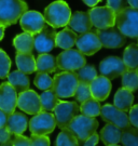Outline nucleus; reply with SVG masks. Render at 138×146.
<instances>
[{
	"instance_id": "a18cd8bd",
	"label": "nucleus",
	"mask_w": 138,
	"mask_h": 146,
	"mask_svg": "<svg viewBox=\"0 0 138 146\" xmlns=\"http://www.w3.org/2000/svg\"><path fill=\"white\" fill-rule=\"evenodd\" d=\"M84 3L86 5H88V7H91V8H94L95 5H97L98 2H100L102 0H82Z\"/></svg>"
},
{
	"instance_id": "0eeeda50",
	"label": "nucleus",
	"mask_w": 138,
	"mask_h": 146,
	"mask_svg": "<svg viewBox=\"0 0 138 146\" xmlns=\"http://www.w3.org/2000/svg\"><path fill=\"white\" fill-rule=\"evenodd\" d=\"M57 68L63 72H76L86 64L85 56L75 49H68L57 55Z\"/></svg>"
},
{
	"instance_id": "a19ab883",
	"label": "nucleus",
	"mask_w": 138,
	"mask_h": 146,
	"mask_svg": "<svg viewBox=\"0 0 138 146\" xmlns=\"http://www.w3.org/2000/svg\"><path fill=\"white\" fill-rule=\"evenodd\" d=\"M12 146H30L29 137H26L24 135H16L13 141H11Z\"/></svg>"
},
{
	"instance_id": "2eb2a0df",
	"label": "nucleus",
	"mask_w": 138,
	"mask_h": 146,
	"mask_svg": "<svg viewBox=\"0 0 138 146\" xmlns=\"http://www.w3.org/2000/svg\"><path fill=\"white\" fill-rule=\"evenodd\" d=\"M127 68L124 65L122 58L119 56H108L104 58L99 64V72L102 76L112 80L122 76L124 72H126Z\"/></svg>"
},
{
	"instance_id": "b1692460",
	"label": "nucleus",
	"mask_w": 138,
	"mask_h": 146,
	"mask_svg": "<svg viewBox=\"0 0 138 146\" xmlns=\"http://www.w3.org/2000/svg\"><path fill=\"white\" fill-rule=\"evenodd\" d=\"M77 34L73 31H71L69 27L64 28L63 31L56 33V37H55V44L56 47L64 49V50H68L71 49L75 44H76V40H77Z\"/></svg>"
},
{
	"instance_id": "f8f14e48",
	"label": "nucleus",
	"mask_w": 138,
	"mask_h": 146,
	"mask_svg": "<svg viewBox=\"0 0 138 146\" xmlns=\"http://www.w3.org/2000/svg\"><path fill=\"white\" fill-rule=\"evenodd\" d=\"M16 106L28 115H36L41 111L39 94L34 90H26L18 94Z\"/></svg>"
},
{
	"instance_id": "393cba45",
	"label": "nucleus",
	"mask_w": 138,
	"mask_h": 146,
	"mask_svg": "<svg viewBox=\"0 0 138 146\" xmlns=\"http://www.w3.org/2000/svg\"><path fill=\"white\" fill-rule=\"evenodd\" d=\"M7 78L9 80L8 82L14 88L16 93H20V92L29 89L30 81H29L28 76L20 70H14L12 73H9Z\"/></svg>"
},
{
	"instance_id": "58836bf2",
	"label": "nucleus",
	"mask_w": 138,
	"mask_h": 146,
	"mask_svg": "<svg viewBox=\"0 0 138 146\" xmlns=\"http://www.w3.org/2000/svg\"><path fill=\"white\" fill-rule=\"evenodd\" d=\"M29 141L30 146H50V139L46 135H31Z\"/></svg>"
},
{
	"instance_id": "f03ea898",
	"label": "nucleus",
	"mask_w": 138,
	"mask_h": 146,
	"mask_svg": "<svg viewBox=\"0 0 138 146\" xmlns=\"http://www.w3.org/2000/svg\"><path fill=\"white\" fill-rule=\"evenodd\" d=\"M26 11L28 5L24 0H0V24L5 27L14 25Z\"/></svg>"
},
{
	"instance_id": "9d476101",
	"label": "nucleus",
	"mask_w": 138,
	"mask_h": 146,
	"mask_svg": "<svg viewBox=\"0 0 138 146\" xmlns=\"http://www.w3.org/2000/svg\"><path fill=\"white\" fill-rule=\"evenodd\" d=\"M99 115L102 116V118L107 123L116 125L121 131L131 127L129 121H128L127 114L125 111L118 110L117 107H114L111 104H105L102 107H100V114Z\"/></svg>"
},
{
	"instance_id": "c03bdc74",
	"label": "nucleus",
	"mask_w": 138,
	"mask_h": 146,
	"mask_svg": "<svg viewBox=\"0 0 138 146\" xmlns=\"http://www.w3.org/2000/svg\"><path fill=\"white\" fill-rule=\"evenodd\" d=\"M7 119H8V115L5 111L0 110V128H5V123H7Z\"/></svg>"
},
{
	"instance_id": "2f4dec72",
	"label": "nucleus",
	"mask_w": 138,
	"mask_h": 146,
	"mask_svg": "<svg viewBox=\"0 0 138 146\" xmlns=\"http://www.w3.org/2000/svg\"><path fill=\"white\" fill-rule=\"evenodd\" d=\"M122 86L131 92L136 91L138 88V73L137 69H127L122 75Z\"/></svg>"
},
{
	"instance_id": "412c9836",
	"label": "nucleus",
	"mask_w": 138,
	"mask_h": 146,
	"mask_svg": "<svg viewBox=\"0 0 138 146\" xmlns=\"http://www.w3.org/2000/svg\"><path fill=\"white\" fill-rule=\"evenodd\" d=\"M134 95L133 92L124 88H120L114 94L113 99V106L122 111H128L133 106Z\"/></svg>"
},
{
	"instance_id": "49530a36",
	"label": "nucleus",
	"mask_w": 138,
	"mask_h": 146,
	"mask_svg": "<svg viewBox=\"0 0 138 146\" xmlns=\"http://www.w3.org/2000/svg\"><path fill=\"white\" fill-rule=\"evenodd\" d=\"M126 2L129 5V8L135 9V10L138 9V0H126Z\"/></svg>"
},
{
	"instance_id": "ea45409f",
	"label": "nucleus",
	"mask_w": 138,
	"mask_h": 146,
	"mask_svg": "<svg viewBox=\"0 0 138 146\" xmlns=\"http://www.w3.org/2000/svg\"><path fill=\"white\" fill-rule=\"evenodd\" d=\"M128 117V121L129 125L134 127V128H138V105H133L129 110V115Z\"/></svg>"
},
{
	"instance_id": "5701e85b",
	"label": "nucleus",
	"mask_w": 138,
	"mask_h": 146,
	"mask_svg": "<svg viewBox=\"0 0 138 146\" xmlns=\"http://www.w3.org/2000/svg\"><path fill=\"white\" fill-rule=\"evenodd\" d=\"M57 69L56 58L49 53H42L36 58L37 73L51 74L55 73Z\"/></svg>"
},
{
	"instance_id": "473e14b6",
	"label": "nucleus",
	"mask_w": 138,
	"mask_h": 146,
	"mask_svg": "<svg viewBox=\"0 0 138 146\" xmlns=\"http://www.w3.org/2000/svg\"><path fill=\"white\" fill-rule=\"evenodd\" d=\"M55 146H80L77 137L69 129H61L55 141Z\"/></svg>"
},
{
	"instance_id": "c9c22d12",
	"label": "nucleus",
	"mask_w": 138,
	"mask_h": 146,
	"mask_svg": "<svg viewBox=\"0 0 138 146\" xmlns=\"http://www.w3.org/2000/svg\"><path fill=\"white\" fill-rule=\"evenodd\" d=\"M11 60L9 55L0 49V79H5L10 73Z\"/></svg>"
},
{
	"instance_id": "79ce46f5",
	"label": "nucleus",
	"mask_w": 138,
	"mask_h": 146,
	"mask_svg": "<svg viewBox=\"0 0 138 146\" xmlns=\"http://www.w3.org/2000/svg\"><path fill=\"white\" fill-rule=\"evenodd\" d=\"M11 137H12V134L5 127V128H0V144H5V143L11 142Z\"/></svg>"
},
{
	"instance_id": "f704fd0d",
	"label": "nucleus",
	"mask_w": 138,
	"mask_h": 146,
	"mask_svg": "<svg viewBox=\"0 0 138 146\" xmlns=\"http://www.w3.org/2000/svg\"><path fill=\"white\" fill-rule=\"evenodd\" d=\"M34 84L38 89H40L42 91H46V90H50L52 88L53 79L49 74L37 73Z\"/></svg>"
},
{
	"instance_id": "aec40b11",
	"label": "nucleus",
	"mask_w": 138,
	"mask_h": 146,
	"mask_svg": "<svg viewBox=\"0 0 138 146\" xmlns=\"http://www.w3.org/2000/svg\"><path fill=\"white\" fill-rule=\"evenodd\" d=\"M5 128L9 130L11 134L13 135H20L28 128V118L25 114L22 113H12L8 115Z\"/></svg>"
},
{
	"instance_id": "37998d69",
	"label": "nucleus",
	"mask_w": 138,
	"mask_h": 146,
	"mask_svg": "<svg viewBox=\"0 0 138 146\" xmlns=\"http://www.w3.org/2000/svg\"><path fill=\"white\" fill-rule=\"evenodd\" d=\"M98 142H99V135H97L95 133V134H93L91 137H88L86 141L84 142L83 146H98Z\"/></svg>"
},
{
	"instance_id": "6e6552de",
	"label": "nucleus",
	"mask_w": 138,
	"mask_h": 146,
	"mask_svg": "<svg viewBox=\"0 0 138 146\" xmlns=\"http://www.w3.org/2000/svg\"><path fill=\"white\" fill-rule=\"evenodd\" d=\"M54 118L56 121V125L61 129H67L72 119L79 114V105L77 102H68V101H59L58 104L54 108Z\"/></svg>"
},
{
	"instance_id": "bb28decb",
	"label": "nucleus",
	"mask_w": 138,
	"mask_h": 146,
	"mask_svg": "<svg viewBox=\"0 0 138 146\" xmlns=\"http://www.w3.org/2000/svg\"><path fill=\"white\" fill-rule=\"evenodd\" d=\"M13 46L18 53H31L34 50V36L22 33L13 39Z\"/></svg>"
},
{
	"instance_id": "f257e3e1",
	"label": "nucleus",
	"mask_w": 138,
	"mask_h": 146,
	"mask_svg": "<svg viewBox=\"0 0 138 146\" xmlns=\"http://www.w3.org/2000/svg\"><path fill=\"white\" fill-rule=\"evenodd\" d=\"M71 16V10L64 0H56L48 5L44 10V22L50 27L56 29L68 25Z\"/></svg>"
},
{
	"instance_id": "4be33fe9",
	"label": "nucleus",
	"mask_w": 138,
	"mask_h": 146,
	"mask_svg": "<svg viewBox=\"0 0 138 146\" xmlns=\"http://www.w3.org/2000/svg\"><path fill=\"white\" fill-rule=\"evenodd\" d=\"M15 63L17 66V70L26 75L36 72V58L31 53H16Z\"/></svg>"
},
{
	"instance_id": "de8ad7c7",
	"label": "nucleus",
	"mask_w": 138,
	"mask_h": 146,
	"mask_svg": "<svg viewBox=\"0 0 138 146\" xmlns=\"http://www.w3.org/2000/svg\"><path fill=\"white\" fill-rule=\"evenodd\" d=\"M5 27L0 24V41L3 39V36H5Z\"/></svg>"
},
{
	"instance_id": "4468645a",
	"label": "nucleus",
	"mask_w": 138,
	"mask_h": 146,
	"mask_svg": "<svg viewBox=\"0 0 138 146\" xmlns=\"http://www.w3.org/2000/svg\"><path fill=\"white\" fill-rule=\"evenodd\" d=\"M55 37H56L55 29L46 25L40 33L34 36V48L40 54L49 53L56 47Z\"/></svg>"
},
{
	"instance_id": "1a4fd4ad",
	"label": "nucleus",
	"mask_w": 138,
	"mask_h": 146,
	"mask_svg": "<svg viewBox=\"0 0 138 146\" xmlns=\"http://www.w3.org/2000/svg\"><path fill=\"white\" fill-rule=\"evenodd\" d=\"M92 26L96 29H106L114 26L116 13L108 7H94L87 12Z\"/></svg>"
},
{
	"instance_id": "ddd939ff",
	"label": "nucleus",
	"mask_w": 138,
	"mask_h": 146,
	"mask_svg": "<svg viewBox=\"0 0 138 146\" xmlns=\"http://www.w3.org/2000/svg\"><path fill=\"white\" fill-rule=\"evenodd\" d=\"M20 24L24 33L30 34L32 36L40 33L46 26L43 15L38 11H26L20 17Z\"/></svg>"
},
{
	"instance_id": "423d86ee",
	"label": "nucleus",
	"mask_w": 138,
	"mask_h": 146,
	"mask_svg": "<svg viewBox=\"0 0 138 146\" xmlns=\"http://www.w3.org/2000/svg\"><path fill=\"white\" fill-rule=\"evenodd\" d=\"M28 128L32 135H48L55 130L56 121L53 114L41 110L28 121Z\"/></svg>"
},
{
	"instance_id": "39448f33",
	"label": "nucleus",
	"mask_w": 138,
	"mask_h": 146,
	"mask_svg": "<svg viewBox=\"0 0 138 146\" xmlns=\"http://www.w3.org/2000/svg\"><path fill=\"white\" fill-rule=\"evenodd\" d=\"M98 128V121L95 118L84 115H77L69 123L68 128L77 137L79 142H85L93 134L96 133Z\"/></svg>"
},
{
	"instance_id": "6ab92c4d",
	"label": "nucleus",
	"mask_w": 138,
	"mask_h": 146,
	"mask_svg": "<svg viewBox=\"0 0 138 146\" xmlns=\"http://www.w3.org/2000/svg\"><path fill=\"white\" fill-rule=\"evenodd\" d=\"M68 25L71 31H73L76 34H80V35L87 33V31H91L93 27L87 12H82V11H77L73 14H71L70 20L68 22Z\"/></svg>"
},
{
	"instance_id": "7c9ffc66",
	"label": "nucleus",
	"mask_w": 138,
	"mask_h": 146,
	"mask_svg": "<svg viewBox=\"0 0 138 146\" xmlns=\"http://www.w3.org/2000/svg\"><path fill=\"white\" fill-rule=\"evenodd\" d=\"M100 107L102 106L99 104V102L91 98V99L86 100L83 103H81V105L79 106V110L82 113V115L95 118L100 114Z\"/></svg>"
},
{
	"instance_id": "a211bd4d",
	"label": "nucleus",
	"mask_w": 138,
	"mask_h": 146,
	"mask_svg": "<svg viewBox=\"0 0 138 146\" xmlns=\"http://www.w3.org/2000/svg\"><path fill=\"white\" fill-rule=\"evenodd\" d=\"M91 95L93 99H95L98 102H102L107 100L109 94L111 92V80L104 77V76H97L88 84Z\"/></svg>"
},
{
	"instance_id": "20e7f679",
	"label": "nucleus",
	"mask_w": 138,
	"mask_h": 146,
	"mask_svg": "<svg viewBox=\"0 0 138 146\" xmlns=\"http://www.w3.org/2000/svg\"><path fill=\"white\" fill-rule=\"evenodd\" d=\"M116 27L123 36L136 39L138 36V12L126 7L116 14Z\"/></svg>"
},
{
	"instance_id": "09e8293b",
	"label": "nucleus",
	"mask_w": 138,
	"mask_h": 146,
	"mask_svg": "<svg viewBox=\"0 0 138 146\" xmlns=\"http://www.w3.org/2000/svg\"><path fill=\"white\" fill-rule=\"evenodd\" d=\"M0 146H12V143H11V142H8V143H5V144H1Z\"/></svg>"
},
{
	"instance_id": "f3484780",
	"label": "nucleus",
	"mask_w": 138,
	"mask_h": 146,
	"mask_svg": "<svg viewBox=\"0 0 138 146\" xmlns=\"http://www.w3.org/2000/svg\"><path fill=\"white\" fill-rule=\"evenodd\" d=\"M17 93L9 82H2L0 84V110L7 115L15 111Z\"/></svg>"
},
{
	"instance_id": "c85d7f7f",
	"label": "nucleus",
	"mask_w": 138,
	"mask_h": 146,
	"mask_svg": "<svg viewBox=\"0 0 138 146\" xmlns=\"http://www.w3.org/2000/svg\"><path fill=\"white\" fill-rule=\"evenodd\" d=\"M39 99H40V105H41V110L43 111H49L51 113L54 110L55 106L58 104L59 99L56 96V94L50 90H46L43 91L42 93L39 95Z\"/></svg>"
},
{
	"instance_id": "9b49d317",
	"label": "nucleus",
	"mask_w": 138,
	"mask_h": 146,
	"mask_svg": "<svg viewBox=\"0 0 138 146\" xmlns=\"http://www.w3.org/2000/svg\"><path fill=\"white\" fill-rule=\"evenodd\" d=\"M96 36L98 37L102 47L108 49H118L125 44L126 39L117 27H109L106 29H96Z\"/></svg>"
},
{
	"instance_id": "cd10ccee",
	"label": "nucleus",
	"mask_w": 138,
	"mask_h": 146,
	"mask_svg": "<svg viewBox=\"0 0 138 146\" xmlns=\"http://www.w3.org/2000/svg\"><path fill=\"white\" fill-rule=\"evenodd\" d=\"M127 69H137L138 66V47L136 43H131L123 52L122 58Z\"/></svg>"
},
{
	"instance_id": "72a5a7b5",
	"label": "nucleus",
	"mask_w": 138,
	"mask_h": 146,
	"mask_svg": "<svg viewBox=\"0 0 138 146\" xmlns=\"http://www.w3.org/2000/svg\"><path fill=\"white\" fill-rule=\"evenodd\" d=\"M138 131L137 128L128 127L121 131L120 142H122L123 146H138Z\"/></svg>"
},
{
	"instance_id": "7ed1b4c3",
	"label": "nucleus",
	"mask_w": 138,
	"mask_h": 146,
	"mask_svg": "<svg viewBox=\"0 0 138 146\" xmlns=\"http://www.w3.org/2000/svg\"><path fill=\"white\" fill-rule=\"evenodd\" d=\"M78 78L73 72H61L53 78L51 90L58 99H67L75 95L78 86Z\"/></svg>"
},
{
	"instance_id": "dca6fc26",
	"label": "nucleus",
	"mask_w": 138,
	"mask_h": 146,
	"mask_svg": "<svg viewBox=\"0 0 138 146\" xmlns=\"http://www.w3.org/2000/svg\"><path fill=\"white\" fill-rule=\"evenodd\" d=\"M76 46L78 48V51L82 53L84 56L93 55L102 48L98 37L93 31H87L78 36L76 40Z\"/></svg>"
},
{
	"instance_id": "8fccbe9b",
	"label": "nucleus",
	"mask_w": 138,
	"mask_h": 146,
	"mask_svg": "<svg viewBox=\"0 0 138 146\" xmlns=\"http://www.w3.org/2000/svg\"><path fill=\"white\" fill-rule=\"evenodd\" d=\"M108 146H120V145H118V144H114V145H108Z\"/></svg>"
},
{
	"instance_id": "a878e982",
	"label": "nucleus",
	"mask_w": 138,
	"mask_h": 146,
	"mask_svg": "<svg viewBox=\"0 0 138 146\" xmlns=\"http://www.w3.org/2000/svg\"><path fill=\"white\" fill-rule=\"evenodd\" d=\"M120 137H121V130L116 125H110V123L104 125V128L100 130V133H99V139L107 146L119 144Z\"/></svg>"
},
{
	"instance_id": "e433bc0d",
	"label": "nucleus",
	"mask_w": 138,
	"mask_h": 146,
	"mask_svg": "<svg viewBox=\"0 0 138 146\" xmlns=\"http://www.w3.org/2000/svg\"><path fill=\"white\" fill-rule=\"evenodd\" d=\"M77 102L79 103H83L84 101L91 99V91H90V87L86 84H82V82H78L77 89L75 91V95H73Z\"/></svg>"
},
{
	"instance_id": "4c0bfd02",
	"label": "nucleus",
	"mask_w": 138,
	"mask_h": 146,
	"mask_svg": "<svg viewBox=\"0 0 138 146\" xmlns=\"http://www.w3.org/2000/svg\"><path fill=\"white\" fill-rule=\"evenodd\" d=\"M109 9L117 14L120 11H122L123 9L126 8V0H107V5Z\"/></svg>"
},
{
	"instance_id": "c756f323",
	"label": "nucleus",
	"mask_w": 138,
	"mask_h": 146,
	"mask_svg": "<svg viewBox=\"0 0 138 146\" xmlns=\"http://www.w3.org/2000/svg\"><path fill=\"white\" fill-rule=\"evenodd\" d=\"M73 73L76 74L79 82L86 84H90L94 79L97 77L96 68L93 65H88V64H85L84 66H82L81 68H79L78 70L73 72Z\"/></svg>"
}]
</instances>
